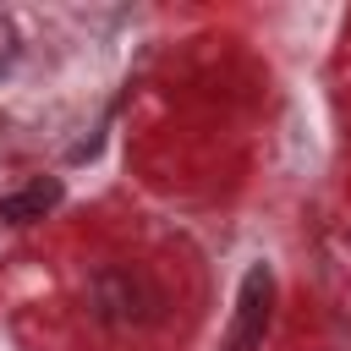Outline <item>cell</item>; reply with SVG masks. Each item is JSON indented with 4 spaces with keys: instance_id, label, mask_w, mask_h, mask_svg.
I'll return each mask as SVG.
<instances>
[{
    "instance_id": "1",
    "label": "cell",
    "mask_w": 351,
    "mask_h": 351,
    "mask_svg": "<svg viewBox=\"0 0 351 351\" xmlns=\"http://www.w3.org/2000/svg\"><path fill=\"white\" fill-rule=\"evenodd\" d=\"M269 302H274V280L263 263H252L241 274V296H236V324L225 335V351H258L263 329H269Z\"/></svg>"
},
{
    "instance_id": "2",
    "label": "cell",
    "mask_w": 351,
    "mask_h": 351,
    "mask_svg": "<svg viewBox=\"0 0 351 351\" xmlns=\"http://www.w3.org/2000/svg\"><path fill=\"white\" fill-rule=\"evenodd\" d=\"M88 302H93V313H99V318H110V324L148 318V307H154L148 285H143L132 269H104V274L88 285Z\"/></svg>"
},
{
    "instance_id": "3",
    "label": "cell",
    "mask_w": 351,
    "mask_h": 351,
    "mask_svg": "<svg viewBox=\"0 0 351 351\" xmlns=\"http://www.w3.org/2000/svg\"><path fill=\"white\" fill-rule=\"evenodd\" d=\"M60 203V181H27V186H16V192H5L0 197V219H11V225H27V219H44L49 208Z\"/></svg>"
},
{
    "instance_id": "4",
    "label": "cell",
    "mask_w": 351,
    "mask_h": 351,
    "mask_svg": "<svg viewBox=\"0 0 351 351\" xmlns=\"http://www.w3.org/2000/svg\"><path fill=\"white\" fill-rule=\"evenodd\" d=\"M16 55H22V33H16V22L0 11V77L16 66Z\"/></svg>"
}]
</instances>
